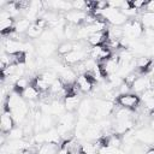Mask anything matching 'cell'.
<instances>
[{
  "mask_svg": "<svg viewBox=\"0 0 154 154\" xmlns=\"http://www.w3.org/2000/svg\"><path fill=\"white\" fill-rule=\"evenodd\" d=\"M95 81H96L95 76L90 72H87L84 75H79L77 77L76 83H77V85H78V88L82 93H89V91L93 90Z\"/></svg>",
  "mask_w": 154,
  "mask_h": 154,
  "instance_id": "3",
  "label": "cell"
},
{
  "mask_svg": "<svg viewBox=\"0 0 154 154\" xmlns=\"http://www.w3.org/2000/svg\"><path fill=\"white\" fill-rule=\"evenodd\" d=\"M58 46L55 43H52V42H41L38 46H37V53L40 57L42 58H49L55 51H57Z\"/></svg>",
  "mask_w": 154,
  "mask_h": 154,
  "instance_id": "12",
  "label": "cell"
},
{
  "mask_svg": "<svg viewBox=\"0 0 154 154\" xmlns=\"http://www.w3.org/2000/svg\"><path fill=\"white\" fill-rule=\"evenodd\" d=\"M43 30H45V29H42L41 26H38L36 23H32V24L30 25L29 30L25 32V36H26L28 38H36V37H40V36H41V34L43 32Z\"/></svg>",
  "mask_w": 154,
  "mask_h": 154,
  "instance_id": "20",
  "label": "cell"
},
{
  "mask_svg": "<svg viewBox=\"0 0 154 154\" xmlns=\"http://www.w3.org/2000/svg\"><path fill=\"white\" fill-rule=\"evenodd\" d=\"M129 20V18L119 10V11H117L116 13H113L108 19H107V22H109L112 25H114V26H123L126 22Z\"/></svg>",
  "mask_w": 154,
  "mask_h": 154,
  "instance_id": "17",
  "label": "cell"
},
{
  "mask_svg": "<svg viewBox=\"0 0 154 154\" xmlns=\"http://www.w3.org/2000/svg\"><path fill=\"white\" fill-rule=\"evenodd\" d=\"M102 136V129L97 122H90L84 131V138L89 141H97Z\"/></svg>",
  "mask_w": 154,
  "mask_h": 154,
  "instance_id": "9",
  "label": "cell"
},
{
  "mask_svg": "<svg viewBox=\"0 0 154 154\" xmlns=\"http://www.w3.org/2000/svg\"><path fill=\"white\" fill-rule=\"evenodd\" d=\"M134 125H135V122L132 120V118L123 119V120H116L114 124L112 125L113 134H117L119 136H123L128 131L132 130L134 129Z\"/></svg>",
  "mask_w": 154,
  "mask_h": 154,
  "instance_id": "6",
  "label": "cell"
},
{
  "mask_svg": "<svg viewBox=\"0 0 154 154\" xmlns=\"http://www.w3.org/2000/svg\"><path fill=\"white\" fill-rule=\"evenodd\" d=\"M59 76H60V79L63 81V83H64L65 85H67V84H73V83H76V81H77V76H76L75 70H72V69H70V67H67V66H65V67L60 71Z\"/></svg>",
  "mask_w": 154,
  "mask_h": 154,
  "instance_id": "14",
  "label": "cell"
},
{
  "mask_svg": "<svg viewBox=\"0 0 154 154\" xmlns=\"http://www.w3.org/2000/svg\"><path fill=\"white\" fill-rule=\"evenodd\" d=\"M82 100H79V96L76 94H69L64 97V105L66 108V112H75L77 111L79 103Z\"/></svg>",
  "mask_w": 154,
  "mask_h": 154,
  "instance_id": "13",
  "label": "cell"
},
{
  "mask_svg": "<svg viewBox=\"0 0 154 154\" xmlns=\"http://www.w3.org/2000/svg\"><path fill=\"white\" fill-rule=\"evenodd\" d=\"M51 10H54L55 12H70L73 10L72 7V2L70 1H64V0H54L51 1Z\"/></svg>",
  "mask_w": 154,
  "mask_h": 154,
  "instance_id": "15",
  "label": "cell"
},
{
  "mask_svg": "<svg viewBox=\"0 0 154 154\" xmlns=\"http://www.w3.org/2000/svg\"><path fill=\"white\" fill-rule=\"evenodd\" d=\"M85 6H87V1H82V0L72 1V7L76 11H84L85 12Z\"/></svg>",
  "mask_w": 154,
  "mask_h": 154,
  "instance_id": "28",
  "label": "cell"
},
{
  "mask_svg": "<svg viewBox=\"0 0 154 154\" xmlns=\"http://www.w3.org/2000/svg\"><path fill=\"white\" fill-rule=\"evenodd\" d=\"M20 95H22V97H23L24 100H28V101H36V100L40 97V95H41V91H40L37 88H35L32 84H30L29 87H26V88L23 90V93H22Z\"/></svg>",
  "mask_w": 154,
  "mask_h": 154,
  "instance_id": "16",
  "label": "cell"
},
{
  "mask_svg": "<svg viewBox=\"0 0 154 154\" xmlns=\"http://www.w3.org/2000/svg\"><path fill=\"white\" fill-rule=\"evenodd\" d=\"M88 154H99L97 152H91V153H88Z\"/></svg>",
  "mask_w": 154,
  "mask_h": 154,
  "instance_id": "33",
  "label": "cell"
},
{
  "mask_svg": "<svg viewBox=\"0 0 154 154\" xmlns=\"http://www.w3.org/2000/svg\"><path fill=\"white\" fill-rule=\"evenodd\" d=\"M149 88H153V77H148L144 75L140 76L131 85V90L135 94H141Z\"/></svg>",
  "mask_w": 154,
  "mask_h": 154,
  "instance_id": "4",
  "label": "cell"
},
{
  "mask_svg": "<svg viewBox=\"0 0 154 154\" xmlns=\"http://www.w3.org/2000/svg\"><path fill=\"white\" fill-rule=\"evenodd\" d=\"M148 146L147 144H143V143H141V142H137L135 146H134V148H132V150H131V153L130 154H146V152H147V148Z\"/></svg>",
  "mask_w": 154,
  "mask_h": 154,
  "instance_id": "27",
  "label": "cell"
},
{
  "mask_svg": "<svg viewBox=\"0 0 154 154\" xmlns=\"http://www.w3.org/2000/svg\"><path fill=\"white\" fill-rule=\"evenodd\" d=\"M132 112L129 108H124V107H119L116 112H114V118L116 120H123V119H129L131 118Z\"/></svg>",
  "mask_w": 154,
  "mask_h": 154,
  "instance_id": "23",
  "label": "cell"
},
{
  "mask_svg": "<svg viewBox=\"0 0 154 154\" xmlns=\"http://www.w3.org/2000/svg\"><path fill=\"white\" fill-rule=\"evenodd\" d=\"M135 138L137 140V142L147 146L154 144V130L150 128H142L135 131Z\"/></svg>",
  "mask_w": 154,
  "mask_h": 154,
  "instance_id": "7",
  "label": "cell"
},
{
  "mask_svg": "<svg viewBox=\"0 0 154 154\" xmlns=\"http://www.w3.org/2000/svg\"><path fill=\"white\" fill-rule=\"evenodd\" d=\"M57 40H58V37H57V35L54 34V31L52 29H45L43 32L40 36L41 42H52V43H54Z\"/></svg>",
  "mask_w": 154,
  "mask_h": 154,
  "instance_id": "22",
  "label": "cell"
},
{
  "mask_svg": "<svg viewBox=\"0 0 154 154\" xmlns=\"http://www.w3.org/2000/svg\"><path fill=\"white\" fill-rule=\"evenodd\" d=\"M146 154H154V147H152V148H149V149H147V152H146Z\"/></svg>",
  "mask_w": 154,
  "mask_h": 154,
  "instance_id": "31",
  "label": "cell"
},
{
  "mask_svg": "<svg viewBox=\"0 0 154 154\" xmlns=\"http://www.w3.org/2000/svg\"><path fill=\"white\" fill-rule=\"evenodd\" d=\"M16 122L11 114V112L8 111H2V114H1V120H0V130H1V134L7 136L16 126H14Z\"/></svg>",
  "mask_w": 154,
  "mask_h": 154,
  "instance_id": "5",
  "label": "cell"
},
{
  "mask_svg": "<svg viewBox=\"0 0 154 154\" xmlns=\"http://www.w3.org/2000/svg\"><path fill=\"white\" fill-rule=\"evenodd\" d=\"M144 11H146V12H148V13L154 12V0H152V1H147V2H146Z\"/></svg>",
  "mask_w": 154,
  "mask_h": 154,
  "instance_id": "30",
  "label": "cell"
},
{
  "mask_svg": "<svg viewBox=\"0 0 154 154\" xmlns=\"http://www.w3.org/2000/svg\"><path fill=\"white\" fill-rule=\"evenodd\" d=\"M116 102L120 106V107H124V108H135L138 106V103L141 102V99L137 94L135 93H128V94H123V95H119L117 99H116Z\"/></svg>",
  "mask_w": 154,
  "mask_h": 154,
  "instance_id": "2",
  "label": "cell"
},
{
  "mask_svg": "<svg viewBox=\"0 0 154 154\" xmlns=\"http://www.w3.org/2000/svg\"><path fill=\"white\" fill-rule=\"evenodd\" d=\"M60 150V144L57 143H43L38 146L37 154H57Z\"/></svg>",
  "mask_w": 154,
  "mask_h": 154,
  "instance_id": "18",
  "label": "cell"
},
{
  "mask_svg": "<svg viewBox=\"0 0 154 154\" xmlns=\"http://www.w3.org/2000/svg\"><path fill=\"white\" fill-rule=\"evenodd\" d=\"M142 24L144 28H150L154 30V12L152 13L144 12L142 14Z\"/></svg>",
  "mask_w": 154,
  "mask_h": 154,
  "instance_id": "24",
  "label": "cell"
},
{
  "mask_svg": "<svg viewBox=\"0 0 154 154\" xmlns=\"http://www.w3.org/2000/svg\"><path fill=\"white\" fill-rule=\"evenodd\" d=\"M122 29H123L124 37L128 38L129 41L138 40L143 35V31H144V26L142 22L138 19H129L122 26Z\"/></svg>",
  "mask_w": 154,
  "mask_h": 154,
  "instance_id": "1",
  "label": "cell"
},
{
  "mask_svg": "<svg viewBox=\"0 0 154 154\" xmlns=\"http://www.w3.org/2000/svg\"><path fill=\"white\" fill-rule=\"evenodd\" d=\"M143 102H144V109H147L148 112L154 111V97H150Z\"/></svg>",
  "mask_w": 154,
  "mask_h": 154,
  "instance_id": "29",
  "label": "cell"
},
{
  "mask_svg": "<svg viewBox=\"0 0 154 154\" xmlns=\"http://www.w3.org/2000/svg\"><path fill=\"white\" fill-rule=\"evenodd\" d=\"M88 52L87 51H72L69 54L64 55V61L69 65H77L85 60Z\"/></svg>",
  "mask_w": 154,
  "mask_h": 154,
  "instance_id": "10",
  "label": "cell"
},
{
  "mask_svg": "<svg viewBox=\"0 0 154 154\" xmlns=\"http://www.w3.org/2000/svg\"><path fill=\"white\" fill-rule=\"evenodd\" d=\"M72 51H73V42H71V41H64V42L59 43V46L57 48V52L60 55H66Z\"/></svg>",
  "mask_w": 154,
  "mask_h": 154,
  "instance_id": "21",
  "label": "cell"
},
{
  "mask_svg": "<svg viewBox=\"0 0 154 154\" xmlns=\"http://www.w3.org/2000/svg\"><path fill=\"white\" fill-rule=\"evenodd\" d=\"M6 137L8 140H22V138H24V130H23V128L16 126Z\"/></svg>",
  "mask_w": 154,
  "mask_h": 154,
  "instance_id": "26",
  "label": "cell"
},
{
  "mask_svg": "<svg viewBox=\"0 0 154 154\" xmlns=\"http://www.w3.org/2000/svg\"><path fill=\"white\" fill-rule=\"evenodd\" d=\"M87 14H88V12L72 10V11H70V12L65 13V14H64V17H65V20H66L67 23L79 26V25L84 24L85 18H87Z\"/></svg>",
  "mask_w": 154,
  "mask_h": 154,
  "instance_id": "8",
  "label": "cell"
},
{
  "mask_svg": "<svg viewBox=\"0 0 154 154\" xmlns=\"http://www.w3.org/2000/svg\"><path fill=\"white\" fill-rule=\"evenodd\" d=\"M31 24H32V23H31L29 19H26L25 17H24V18H20V19H18V20H16L14 31L18 32V34H25V32L29 30V28H30Z\"/></svg>",
  "mask_w": 154,
  "mask_h": 154,
  "instance_id": "19",
  "label": "cell"
},
{
  "mask_svg": "<svg viewBox=\"0 0 154 154\" xmlns=\"http://www.w3.org/2000/svg\"><path fill=\"white\" fill-rule=\"evenodd\" d=\"M93 112V100L83 99L77 108V114L79 118H89Z\"/></svg>",
  "mask_w": 154,
  "mask_h": 154,
  "instance_id": "11",
  "label": "cell"
},
{
  "mask_svg": "<svg viewBox=\"0 0 154 154\" xmlns=\"http://www.w3.org/2000/svg\"><path fill=\"white\" fill-rule=\"evenodd\" d=\"M149 125H150V126H149V128H150V129H153V130H154V119H152V120H150V124H149Z\"/></svg>",
  "mask_w": 154,
  "mask_h": 154,
  "instance_id": "32",
  "label": "cell"
},
{
  "mask_svg": "<svg viewBox=\"0 0 154 154\" xmlns=\"http://www.w3.org/2000/svg\"><path fill=\"white\" fill-rule=\"evenodd\" d=\"M40 77L47 83V84H52L55 79H57V73L54 72V71H52V70H47V71H43L41 75H40Z\"/></svg>",
  "mask_w": 154,
  "mask_h": 154,
  "instance_id": "25",
  "label": "cell"
}]
</instances>
